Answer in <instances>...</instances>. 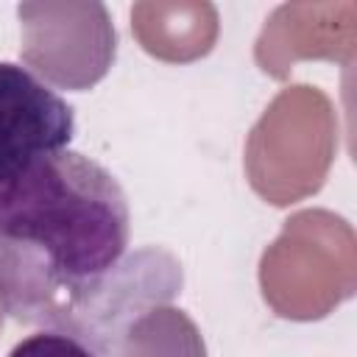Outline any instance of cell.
<instances>
[{"mask_svg":"<svg viewBox=\"0 0 357 357\" xmlns=\"http://www.w3.org/2000/svg\"><path fill=\"white\" fill-rule=\"evenodd\" d=\"M120 181L64 148L0 178V307L28 326L59 324L128 254Z\"/></svg>","mask_w":357,"mask_h":357,"instance_id":"obj_1","label":"cell"},{"mask_svg":"<svg viewBox=\"0 0 357 357\" xmlns=\"http://www.w3.org/2000/svg\"><path fill=\"white\" fill-rule=\"evenodd\" d=\"M181 265L165 248H139L53 326L78 335L98 357H206L195 321L176 307Z\"/></svg>","mask_w":357,"mask_h":357,"instance_id":"obj_2","label":"cell"},{"mask_svg":"<svg viewBox=\"0 0 357 357\" xmlns=\"http://www.w3.org/2000/svg\"><path fill=\"white\" fill-rule=\"evenodd\" d=\"M73 106L17 61H0V178L70 148Z\"/></svg>","mask_w":357,"mask_h":357,"instance_id":"obj_3","label":"cell"},{"mask_svg":"<svg viewBox=\"0 0 357 357\" xmlns=\"http://www.w3.org/2000/svg\"><path fill=\"white\" fill-rule=\"evenodd\" d=\"M6 357H98L89 343L61 326H36L17 340Z\"/></svg>","mask_w":357,"mask_h":357,"instance_id":"obj_4","label":"cell"}]
</instances>
